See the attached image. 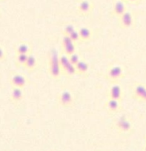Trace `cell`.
<instances>
[{
    "instance_id": "1",
    "label": "cell",
    "mask_w": 146,
    "mask_h": 151,
    "mask_svg": "<svg viewBox=\"0 0 146 151\" xmlns=\"http://www.w3.org/2000/svg\"><path fill=\"white\" fill-rule=\"evenodd\" d=\"M48 73L53 79H58L62 73L59 64V56L56 50H53L49 53L48 58Z\"/></svg>"
},
{
    "instance_id": "2",
    "label": "cell",
    "mask_w": 146,
    "mask_h": 151,
    "mask_svg": "<svg viewBox=\"0 0 146 151\" xmlns=\"http://www.w3.org/2000/svg\"><path fill=\"white\" fill-rule=\"evenodd\" d=\"M59 64H60L62 74L64 75L67 76H73L75 74H77L76 66L70 62L68 56L65 53L59 56Z\"/></svg>"
},
{
    "instance_id": "3",
    "label": "cell",
    "mask_w": 146,
    "mask_h": 151,
    "mask_svg": "<svg viewBox=\"0 0 146 151\" xmlns=\"http://www.w3.org/2000/svg\"><path fill=\"white\" fill-rule=\"evenodd\" d=\"M124 69L120 65H113L108 70L106 77L108 80L112 82H116L119 80L124 76Z\"/></svg>"
},
{
    "instance_id": "4",
    "label": "cell",
    "mask_w": 146,
    "mask_h": 151,
    "mask_svg": "<svg viewBox=\"0 0 146 151\" xmlns=\"http://www.w3.org/2000/svg\"><path fill=\"white\" fill-rule=\"evenodd\" d=\"M58 102L62 107H71L74 102V99L72 93L68 91H64L58 95Z\"/></svg>"
},
{
    "instance_id": "5",
    "label": "cell",
    "mask_w": 146,
    "mask_h": 151,
    "mask_svg": "<svg viewBox=\"0 0 146 151\" xmlns=\"http://www.w3.org/2000/svg\"><path fill=\"white\" fill-rule=\"evenodd\" d=\"M62 50L65 54L69 56L70 55L76 53V43L72 41L69 36H63L62 40Z\"/></svg>"
},
{
    "instance_id": "6",
    "label": "cell",
    "mask_w": 146,
    "mask_h": 151,
    "mask_svg": "<svg viewBox=\"0 0 146 151\" xmlns=\"http://www.w3.org/2000/svg\"><path fill=\"white\" fill-rule=\"evenodd\" d=\"M115 127L120 133H129L132 129L131 122L125 116H121L115 122Z\"/></svg>"
},
{
    "instance_id": "7",
    "label": "cell",
    "mask_w": 146,
    "mask_h": 151,
    "mask_svg": "<svg viewBox=\"0 0 146 151\" xmlns=\"http://www.w3.org/2000/svg\"><path fill=\"white\" fill-rule=\"evenodd\" d=\"M134 15L131 11H127L125 14L119 17V26L122 28H129L134 24Z\"/></svg>"
},
{
    "instance_id": "8",
    "label": "cell",
    "mask_w": 146,
    "mask_h": 151,
    "mask_svg": "<svg viewBox=\"0 0 146 151\" xmlns=\"http://www.w3.org/2000/svg\"><path fill=\"white\" fill-rule=\"evenodd\" d=\"M93 10V4L89 0H81L77 5V11L80 15L87 16Z\"/></svg>"
},
{
    "instance_id": "9",
    "label": "cell",
    "mask_w": 146,
    "mask_h": 151,
    "mask_svg": "<svg viewBox=\"0 0 146 151\" xmlns=\"http://www.w3.org/2000/svg\"><path fill=\"white\" fill-rule=\"evenodd\" d=\"M10 83L13 88H20L22 89L27 85V79L21 74L15 73L12 75L10 79Z\"/></svg>"
},
{
    "instance_id": "10",
    "label": "cell",
    "mask_w": 146,
    "mask_h": 151,
    "mask_svg": "<svg viewBox=\"0 0 146 151\" xmlns=\"http://www.w3.org/2000/svg\"><path fill=\"white\" fill-rule=\"evenodd\" d=\"M108 99H115L121 101L122 99V89L121 86L118 84H114L111 87L108 93Z\"/></svg>"
},
{
    "instance_id": "11",
    "label": "cell",
    "mask_w": 146,
    "mask_h": 151,
    "mask_svg": "<svg viewBox=\"0 0 146 151\" xmlns=\"http://www.w3.org/2000/svg\"><path fill=\"white\" fill-rule=\"evenodd\" d=\"M127 11L126 5L125 2L122 0H116L114 2L112 8V14L115 17H117L118 18L120 17L123 14H125Z\"/></svg>"
},
{
    "instance_id": "12",
    "label": "cell",
    "mask_w": 146,
    "mask_h": 151,
    "mask_svg": "<svg viewBox=\"0 0 146 151\" xmlns=\"http://www.w3.org/2000/svg\"><path fill=\"white\" fill-rule=\"evenodd\" d=\"M24 97V93L22 88H13L12 91L11 93V101L14 104H19L21 102L22 100L23 99Z\"/></svg>"
},
{
    "instance_id": "13",
    "label": "cell",
    "mask_w": 146,
    "mask_h": 151,
    "mask_svg": "<svg viewBox=\"0 0 146 151\" xmlns=\"http://www.w3.org/2000/svg\"><path fill=\"white\" fill-rule=\"evenodd\" d=\"M106 107L110 113H116L119 112V110L121 108L120 101H117V100L108 99L106 103Z\"/></svg>"
},
{
    "instance_id": "14",
    "label": "cell",
    "mask_w": 146,
    "mask_h": 151,
    "mask_svg": "<svg viewBox=\"0 0 146 151\" xmlns=\"http://www.w3.org/2000/svg\"><path fill=\"white\" fill-rule=\"evenodd\" d=\"M145 91L146 86H145L142 84H137L133 88L132 97L135 99L139 100Z\"/></svg>"
},
{
    "instance_id": "15",
    "label": "cell",
    "mask_w": 146,
    "mask_h": 151,
    "mask_svg": "<svg viewBox=\"0 0 146 151\" xmlns=\"http://www.w3.org/2000/svg\"><path fill=\"white\" fill-rule=\"evenodd\" d=\"M31 47L28 43L22 42L16 47V54H30Z\"/></svg>"
},
{
    "instance_id": "16",
    "label": "cell",
    "mask_w": 146,
    "mask_h": 151,
    "mask_svg": "<svg viewBox=\"0 0 146 151\" xmlns=\"http://www.w3.org/2000/svg\"><path fill=\"white\" fill-rule=\"evenodd\" d=\"M80 35V41L81 42H86L89 41L92 36L91 31L89 28L85 27H82L79 30Z\"/></svg>"
},
{
    "instance_id": "17",
    "label": "cell",
    "mask_w": 146,
    "mask_h": 151,
    "mask_svg": "<svg viewBox=\"0 0 146 151\" xmlns=\"http://www.w3.org/2000/svg\"><path fill=\"white\" fill-rule=\"evenodd\" d=\"M36 65H37L36 58L33 55L29 54L27 60L26 61L25 64L24 65V68L25 69L28 70H34L36 68Z\"/></svg>"
},
{
    "instance_id": "18",
    "label": "cell",
    "mask_w": 146,
    "mask_h": 151,
    "mask_svg": "<svg viewBox=\"0 0 146 151\" xmlns=\"http://www.w3.org/2000/svg\"><path fill=\"white\" fill-rule=\"evenodd\" d=\"M76 69H77V74H81V75H84L89 70V65L87 62L85 61L81 60L77 65H76Z\"/></svg>"
},
{
    "instance_id": "19",
    "label": "cell",
    "mask_w": 146,
    "mask_h": 151,
    "mask_svg": "<svg viewBox=\"0 0 146 151\" xmlns=\"http://www.w3.org/2000/svg\"><path fill=\"white\" fill-rule=\"evenodd\" d=\"M28 54H16L15 64L17 67H24L28 58Z\"/></svg>"
},
{
    "instance_id": "20",
    "label": "cell",
    "mask_w": 146,
    "mask_h": 151,
    "mask_svg": "<svg viewBox=\"0 0 146 151\" xmlns=\"http://www.w3.org/2000/svg\"><path fill=\"white\" fill-rule=\"evenodd\" d=\"M75 26L73 24H68L64 27L63 36H70L74 30H76Z\"/></svg>"
},
{
    "instance_id": "21",
    "label": "cell",
    "mask_w": 146,
    "mask_h": 151,
    "mask_svg": "<svg viewBox=\"0 0 146 151\" xmlns=\"http://www.w3.org/2000/svg\"><path fill=\"white\" fill-rule=\"evenodd\" d=\"M68 57H69L70 62H71L73 65H75V66L80 62V61H81V59H80V56H79V54H77V53H73V54L70 55Z\"/></svg>"
},
{
    "instance_id": "22",
    "label": "cell",
    "mask_w": 146,
    "mask_h": 151,
    "mask_svg": "<svg viewBox=\"0 0 146 151\" xmlns=\"http://www.w3.org/2000/svg\"><path fill=\"white\" fill-rule=\"evenodd\" d=\"M69 36L71 37L72 41L74 42H75L76 44H77V42H80V35L79 30H74Z\"/></svg>"
},
{
    "instance_id": "23",
    "label": "cell",
    "mask_w": 146,
    "mask_h": 151,
    "mask_svg": "<svg viewBox=\"0 0 146 151\" xmlns=\"http://www.w3.org/2000/svg\"><path fill=\"white\" fill-rule=\"evenodd\" d=\"M5 59H6V52L5 51L4 48L1 47V49H0V59H1V62L5 61Z\"/></svg>"
},
{
    "instance_id": "24",
    "label": "cell",
    "mask_w": 146,
    "mask_h": 151,
    "mask_svg": "<svg viewBox=\"0 0 146 151\" xmlns=\"http://www.w3.org/2000/svg\"><path fill=\"white\" fill-rule=\"evenodd\" d=\"M142 0H127L126 2L128 3H132V4H138L141 2Z\"/></svg>"
},
{
    "instance_id": "25",
    "label": "cell",
    "mask_w": 146,
    "mask_h": 151,
    "mask_svg": "<svg viewBox=\"0 0 146 151\" xmlns=\"http://www.w3.org/2000/svg\"><path fill=\"white\" fill-rule=\"evenodd\" d=\"M139 101H142V102H146V91L144 93L142 96H141V98L139 99Z\"/></svg>"
},
{
    "instance_id": "26",
    "label": "cell",
    "mask_w": 146,
    "mask_h": 151,
    "mask_svg": "<svg viewBox=\"0 0 146 151\" xmlns=\"http://www.w3.org/2000/svg\"><path fill=\"white\" fill-rule=\"evenodd\" d=\"M144 151H146V146L145 147V149H144Z\"/></svg>"
},
{
    "instance_id": "27",
    "label": "cell",
    "mask_w": 146,
    "mask_h": 151,
    "mask_svg": "<svg viewBox=\"0 0 146 151\" xmlns=\"http://www.w3.org/2000/svg\"><path fill=\"white\" fill-rule=\"evenodd\" d=\"M122 1H124V2H126L127 0H122Z\"/></svg>"
},
{
    "instance_id": "28",
    "label": "cell",
    "mask_w": 146,
    "mask_h": 151,
    "mask_svg": "<svg viewBox=\"0 0 146 151\" xmlns=\"http://www.w3.org/2000/svg\"><path fill=\"white\" fill-rule=\"evenodd\" d=\"M1 1H4V0H1Z\"/></svg>"
},
{
    "instance_id": "29",
    "label": "cell",
    "mask_w": 146,
    "mask_h": 151,
    "mask_svg": "<svg viewBox=\"0 0 146 151\" xmlns=\"http://www.w3.org/2000/svg\"><path fill=\"white\" fill-rule=\"evenodd\" d=\"M145 139H146V138H145Z\"/></svg>"
}]
</instances>
